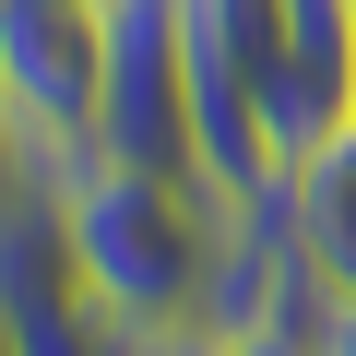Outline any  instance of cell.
Wrapping results in <instances>:
<instances>
[{"instance_id":"1","label":"cell","mask_w":356,"mask_h":356,"mask_svg":"<svg viewBox=\"0 0 356 356\" xmlns=\"http://www.w3.org/2000/svg\"><path fill=\"white\" fill-rule=\"evenodd\" d=\"M226 191L214 178H166V166H72L60 178V238L83 261V285L143 332V344H178L202 332V297H214V261H226Z\"/></svg>"},{"instance_id":"2","label":"cell","mask_w":356,"mask_h":356,"mask_svg":"<svg viewBox=\"0 0 356 356\" xmlns=\"http://www.w3.org/2000/svg\"><path fill=\"white\" fill-rule=\"evenodd\" d=\"M0 131L48 191L107 154V0H0Z\"/></svg>"},{"instance_id":"3","label":"cell","mask_w":356,"mask_h":356,"mask_svg":"<svg viewBox=\"0 0 356 356\" xmlns=\"http://www.w3.org/2000/svg\"><path fill=\"white\" fill-rule=\"evenodd\" d=\"M0 321H13L24 356H154V344L83 285L48 178H13V191H0Z\"/></svg>"},{"instance_id":"4","label":"cell","mask_w":356,"mask_h":356,"mask_svg":"<svg viewBox=\"0 0 356 356\" xmlns=\"http://www.w3.org/2000/svg\"><path fill=\"white\" fill-rule=\"evenodd\" d=\"M107 154L119 166H166V178H202L191 24H178V0H107Z\"/></svg>"},{"instance_id":"5","label":"cell","mask_w":356,"mask_h":356,"mask_svg":"<svg viewBox=\"0 0 356 356\" xmlns=\"http://www.w3.org/2000/svg\"><path fill=\"white\" fill-rule=\"evenodd\" d=\"M344 119H356V0H273V72H261L273 166L321 154Z\"/></svg>"},{"instance_id":"6","label":"cell","mask_w":356,"mask_h":356,"mask_svg":"<svg viewBox=\"0 0 356 356\" xmlns=\"http://www.w3.org/2000/svg\"><path fill=\"white\" fill-rule=\"evenodd\" d=\"M285 214H297L309 273H321L332 297H356V119H344L321 154H297V166H285Z\"/></svg>"},{"instance_id":"7","label":"cell","mask_w":356,"mask_h":356,"mask_svg":"<svg viewBox=\"0 0 356 356\" xmlns=\"http://www.w3.org/2000/svg\"><path fill=\"white\" fill-rule=\"evenodd\" d=\"M321 309H332V285H309V297H285V309H261L238 332H202V344L214 356H321Z\"/></svg>"},{"instance_id":"8","label":"cell","mask_w":356,"mask_h":356,"mask_svg":"<svg viewBox=\"0 0 356 356\" xmlns=\"http://www.w3.org/2000/svg\"><path fill=\"white\" fill-rule=\"evenodd\" d=\"M321 356H356V297H332V309H321Z\"/></svg>"},{"instance_id":"9","label":"cell","mask_w":356,"mask_h":356,"mask_svg":"<svg viewBox=\"0 0 356 356\" xmlns=\"http://www.w3.org/2000/svg\"><path fill=\"white\" fill-rule=\"evenodd\" d=\"M154 356H214V344H202V332H178V344H154Z\"/></svg>"},{"instance_id":"10","label":"cell","mask_w":356,"mask_h":356,"mask_svg":"<svg viewBox=\"0 0 356 356\" xmlns=\"http://www.w3.org/2000/svg\"><path fill=\"white\" fill-rule=\"evenodd\" d=\"M13 178H24V166H13V131H0V191H13Z\"/></svg>"},{"instance_id":"11","label":"cell","mask_w":356,"mask_h":356,"mask_svg":"<svg viewBox=\"0 0 356 356\" xmlns=\"http://www.w3.org/2000/svg\"><path fill=\"white\" fill-rule=\"evenodd\" d=\"M0 356H24V344H13V321H0Z\"/></svg>"}]
</instances>
